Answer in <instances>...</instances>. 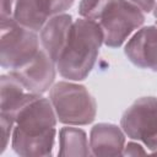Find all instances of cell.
Returning a JSON list of instances; mask_svg holds the SVG:
<instances>
[{"label":"cell","mask_w":157,"mask_h":157,"mask_svg":"<svg viewBox=\"0 0 157 157\" xmlns=\"http://www.w3.org/2000/svg\"><path fill=\"white\" fill-rule=\"evenodd\" d=\"M58 118L49 98L34 96L15 117L11 137L13 152L23 157H49L53 155Z\"/></svg>","instance_id":"6da1fadb"},{"label":"cell","mask_w":157,"mask_h":157,"mask_svg":"<svg viewBox=\"0 0 157 157\" xmlns=\"http://www.w3.org/2000/svg\"><path fill=\"white\" fill-rule=\"evenodd\" d=\"M103 42V31L98 22L82 17L75 20L67 43L56 63L60 76L69 81L85 80L97 61Z\"/></svg>","instance_id":"7a4b0ae2"},{"label":"cell","mask_w":157,"mask_h":157,"mask_svg":"<svg viewBox=\"0 0 157 157\" xmlns=\"http://www.w3.org/2000/svg\"><path fill=\"white\" fill-rule=\"evenodd\" d=\"M49 99L58 121L64 125L91 124L97 115V103L88 90L76 81H59L49 90Z\"/></svg>","instance_id":"3957f363"},{"label":"cell","mask_w":157,"mask_h":157,"mask_svg":"<svg viewBox=\"0 0 157 157\" xmlns=\"http://www.w3.org/2000/svg\"><path fill=\"white\" fill-rule=\"evenodd\" d=\"M40 49L38 32L20 25L13 17L1 20L0 64L9 71L28 64Z\"/></svg>","instance_id":"277c9868"},{"label":"cell","mask_w":157,"mask_h":157,"mask_svg":"<svg viewBox=\"0 0 157 157\" xmlns=\"http://www.w3.org/2000/svg\"><path fill=\"white\" fill-rule=\"evenodd\" d=\"M120 128L125 135L157 152V97L136 99L121 115Z\"/></svg>","instance_id":"5b68a950"},{"label":"cell","mask_w":157,"mask_h":157,"mask_svg":"<svg viewBox=\"0 0 157 157\" xmlns=\"http://www.w3.org/2000/svg\"><path fill=\"white\" fill-rule=\"evenodd\" d=\"M145 22V13L137 7L121 0H115L99 20L103 31L104 45L119 48L131 36V33Z\"/></svg>","instance_id":"8992f818"},{"label":"cell","mask_w":157,"mask_h":157,"mask_svg":"<svg viewBox=\"0 0 157 157\" xmlns=\"http://www.w3.org/2000/svg\"><path fill=\"white\" fill-rule=\"evenodd\" d=\"M74 0H15L13 18L32 31L39 32L47 21L66 12Z\"/></svg>","instance_id":"52a82bcc"},{"label":"cell","mask_w":157,"mask_h":157,"mask_svg":"<svg viewBox=\"0 0 157 157\" xmlns=\"http://www.w3.org/2000/svg\"><path fill=\"white\" fill-rule=\"evenodd\" d=\"M56 71V63L40 48L28 64L9 72L13 75L27 91L43 94L54 85Z\"/></svg>","instance_id":"ba28073f"},{"label":"cell","mask_w":157,"mask_h":157,"mask_svg":"<svg viewBox=\"0 0 157 157\" xmlns=\"http://www.w3.org/2000/svg\"><path fill=\"white\" fill-rule=\"evenodd\" d=\"M124 54L135 66L157 72V26H145L126 42Z\"/></svg>","instance_id":"9c48e42d"},{"label":"cell","mask_w":157,"mask_h":157,"mask_svg":"<svg viewBox=\"0 0 157 157\" xmlns=\"http://www.w3.org/2000/svg\"><path fill=\"white\" fill-rule=\"evenodd\" d=\"M74 20L71 15L64 12L50 17L39 31L40 48L58 63L70 36Z\"/></svg>","instance_id":"30bf717a"},{"label":"cell","mask_w":157,"mask_h":157,"mask_svg":"<svg viewBox=\"0 0 157 157\" xmlns=\"http://www.w3.org/2000/svg\"><path fill=\"white\" fill-rule=\"evenodd\" d=\"M125 132L115 124L98 123L92 126L90 132L91 156L114 157L123 156L125 146Z\"/></svg>","instance_id":"8fae6325"},{"label":"cell","mask_w":157,"mask_h":157,"mask_svg":"<svg viewBox=\"0 0 157 157\" xmlns=\"http://www.w3.org/2000/svg\"><path fill=\"white\" fill-rule=\"evenodd\" d=\"M37 93H32L10 72L0 77V114L15 119L17 112Z\"/></svg>","instance_id":"7c38bea8"},{"label":"cell","mask_w":157,"mask_h":157,"mask_svg":"<svg viewBox=\"0 0 157 157\" xmlns=\"http://www.w3.org/2000/svg\"><path fill=\"white\" fill-rule=\"evenodd\" d=\"M60 157H87L91 156L90 141L85 130L74 125H66L59 130Z\"/></svg>","instance_id":"4fadbf2b"},{"label":"cell","mask_w":157,"mask_h":157,"mask_svg":"<svg viewBox=\"0 0 157 157\" xmlns=\"http://www.w3.org/2000/svg\"><path fill=\"white\" fill-rule=\"evenodd\" d=\"M115 0H81L78 4V15L82 18L99 22L104 12Z\"/></svg>","instance_id":"5bb4252c"},{"label":"cell","mask_w":157,"mask_h":157,"mask_svg":"<svg viewBox=\"0 0 157 157\" xmlns=\"http://www.w3.org/2000/svg\"><path fill=\"white\" fill-rule=\"evenodd\" d=\"M0 121H1V136H2V147H1V153H2L9 146V142L12 137V132L15 128V119L11 117L0 114Z\"/></svg>","instance_id":"9a60e30c"},{"label":"cell","mask_w":157,"mask_h":157,"mask_svg":"<svg viewBox=\"0 0 157 157\" xmlns=\"http://www.w3.org/2000/svg\"><path fill=\"white\" fill-rule=\"evenodd\" d=\"M139 155H147V151L144 148L139 141L132 140L125 144L124 150H123V156H139Z\"/></svg>","instance_id":"2e32d148"},{"label":"cell","mask_w":157,"mask_h":157,"mask_svg":"<svg viewBox=\"0 0 157 157\" xmlns=\"http://www.w3.org/2000/svg\"><path fill=\"white\" fill-rule=\"evenodd\" d=\"M124 2H128L129 5H132L135 7H137L139 10H141L144 13H150L153 11L155 6H156V0H121Z\"/></svg>","instance_id":"e0dca14e"},{"label":"cell","mask_w":157,"mask_h":157,"mask_svg":"<svg viewBox=\"0 0 157 157\" xmlns=\"http://www.w3.org/2000/svg\"><path fill=\"white\" fill-rule=\"evenodd\" d=\"M15 0H1V20L13 17Z\"/></svg>","instance_id":"ac0fdd59"},{"label":"cell","mask_w":157,"mask_h":157,"mask_svg":"<svg viewBox=\"0 0 157 157\" xmlns=\"http://www.w3.org/2000/svg\"><path fill=\"white\" fill-rule=\"evenodd\" d=\"M153 16H155V21H156V26H157V4H156V6H155V9H153Z\"/></svg>","instance_id":"d6986e66"}]
</instances>
